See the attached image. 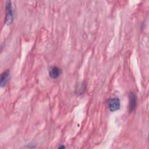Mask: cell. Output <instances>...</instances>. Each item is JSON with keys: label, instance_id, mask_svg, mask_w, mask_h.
<instances>
[{"label": "cell", "instance_id": "cell-3", "mask_svg": "<svg viewBox=\"0 0 149 149\" xmlns=\"http://www.w3.org/2000/svg\"><path fill=\"white\" fill-rule=\"evenodd\" d=\"M137 105V97L132 92L129 94V111H134Z\"/></svg>", "mask_w": 149, "mask_h": 149}, {"label": "cell", "instance_id": "cell-4", "mask_svg": "<svg viewBox=\"0 0 149 149\" xmlns=\"http://www.w3.org/2000/svg\"><path fill=\"white\" fill-rule=\"evenodd\" d=\"M10 78V71L6 70L4 71L1 75V81L0 84L1 87L5 86L8 82Z\"/></svg>", "mask_w": 149, "mask_h": 149}, {"label": "cell", "instance_id": "cell-5", "mask_svg": "<svg viewBox=\"0 0 149 149\" xmlns=\"http://www.w3.org/2000/svg\"><path fill=\"white\" fill-rule=\"evenodd\" d=\"M61 74V70L57 66H53L49 70V76L52 79H56Z\"/></svg>", "mask_w": 149, "mask_h": 149}, {"label": "cell", "instance_id": "cell-2", "mask_svg": "<svg viewBox=\"0 0 149 149\" xmlns=\"http://www.w3.org/2000/svg\"><path fill=\"white\" fill-rule=\"evenodd\" d=\"M107 104L109 109L112 112L118 110L120 107V100L116 97L109 98L107 101Z\"/></svg>", "mask_w": 149, "mask_h": 149}, {"label": "cell", "instance_id": "cell-1", "mask_svg": "<svg viewBox=\"0 0 149 149\" xmlns=\"http://www.w3.org/2000/svg\"><path fill=\"white\" fill-rule=\"evenodd\" d=\"M13 18V9L12 6L11 1H8L6 2V17H5V23L6 24H10Z\"/></svg>", "mask_w": 149, "mask_h": 149}]
</instances>
